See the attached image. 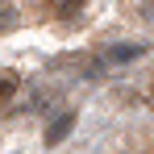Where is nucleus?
<instances>
[{
  "mask_svg": "<svg viewBox=\"0 0 154 154\" xmlns=\"http://www.w3.org/2000/svg\"><path fill=\"white\" fill-rule=\"evenodd\" d=\"M17 83H21V75H17V71H0V104L17 96Z\"/></svg>",
  "mask_w": 154,
  "mask_h": 154,
  "instance_id": "f257e3e1",
  "label": "nucleus"
},
{
  "mask_svg": "<svg viewBox=\"0 0 154 154\" xmlns=\"http://www.w3.org/2000/svg\"><path fill=\"white\" fill-rule=\"evenodd\" d=\"M50 8H54V17H75L83 8V0H50Z\"/></svg>",
  "mask_w": 154,
  "mask_h": 154,
  "instance_id": "f03ea898",
  "label": "nucleus"
},
{
  "mask_svg": "<svg viewBox=\"0 0 154 154\" xmlns=\"http://www.w3.org/2000/svg\"><path fill=\"white\" fill-rule=\"evenodd\" d=\"M67 129H71V117H58V121L50 125V133H46V142H50V146H54V142H63V133H67Z\"/></svg>",
  "mask_w": 154,
  "mask_h": 154,
  "instance_id": "7ed1b4c3",
  "label": "nucleus"
},
{
  "mask_svg": "<svg viewBox=\"0 0 154 154\" xmlns=\"http://www.w3.org/2000/svg\"><path fill=\"white\" fill-rule=\"evenodd\" d=\"M13 21H17V13H13V4H4V8H0V29L13 25Z\"/></svg>",
  "mask_w": 154,
  "mask_h": 154,
  "instance_id": "20e7f679",
  "label": "nucleus"
}]
</instances>
